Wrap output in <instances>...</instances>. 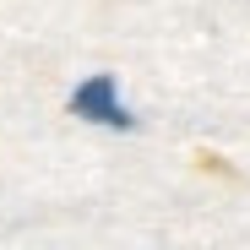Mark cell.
Here are the masks:
<instances>
[{"mask_svg": "<svg viewBox=\"0 0 250 250\" xmlns=\"http://www.w3.org/2000/svg\"><path fill=\"white\" fill-rule=\"evenodd\" d=\"M71 114H76V120L114 125V131H131V114H125L120 98H114V76H87V82L71 93Z\"/></svg>", "mask_w": 250, "mask_h": 250, "instance_id": "1", "label": "cell"}]
</instances>
